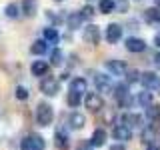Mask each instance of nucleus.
Here are the masks:
<instances>
[{"mask_svg": "<svg viewBox=\"0 0 160 150\" xmlns=\"http://www.w3.org/2000/svg\"><path fill=\"white\" fill-rule=\"evenodd\" d=\"M34 116H36L38 126H50L52 120H54V110L48 102H40L36 106V114H34Z\"/></svg>", "mask_w": 160, "mask_h": 150, "instance_id": "f257e3e1", "label": "nucleus"}, {"mask_svg": "<svg viewBox=\"0 0 160 150\" xmlns=\"http://www.w3.org/2000/svg\"><path fill=\"white\" fill-rule=\"evenodd\" d=\"M44 148H46V142H44V138L38 136V134H28V136L20 142V150H44Z\"/></svg>", "mask_w": 160, "mask_h": 150, "instance_id": "f03ea898", "label": "nucleus"}, {"mask_svg": "<svg viewBox=\"0 0 160 150\" xmlns=\"http://www.w3.org/2000/svg\"><path fill=\"white\" fill-rule=\"evenodd\" d=\"M40 90H42V94H46V96H56L60 92V82L54 76H46L40 82Z\"/></svg>", "mask_w": 160, "mask_h": 150, "instance_id": "7ed1b4c3", "label": "nucleus"}, {"mask_svg": "<svg viewBox=\"0 0 160 150\" xmlns=\"http://www.w3.org/2000/svg\"><path fill=\"white\" fill-rule=\"evenodd\" d=\"M84 104H86V108L90 110V112H100V110L104 108V100L96 92H88L86 98H84Z\"/></svg>", "mask_w": 160, "mask_h": 150, "instance_id": "20e7f679", "label": "nucleus"}, {"mask_svg": "<svg viewBox=\"0 0 160 150\" xmlns=\"http://www.w3.org/2000/svg\"><path fill=\"white\" fill-rule=\"evenodd\" d=\"M82 38H84V42L96 46V44L100 42V28L96 26V24H88V26L84 28V32H82Z\"/></svg>", "mask_w": 160, "mask_h": 150, "instance_id": "39448f33", "label": "nucleus"}, {"mask_svg": "<svg viewBox=\"0 0 160 150\" xmlns=\"http://www.w3.org/2000/svg\"><path fill=\"white\" fill-rule=\"evenodd\" d=\"M120 38H122V26L116 24V22L108 24V26H106V40L110 44H116Z\"/></svg>", "mask_w": 160, "mask_h": 150, "instance_id": "423d86ee", "label": "nucleus"}, {"mask_svg": "<svg viewBox=\"0 0 160 150\" xmlns=\"http://www.w3.org/2000/svg\"><path fill=\"white\" fill-rule=\"evenodd\" d=\"M126 50L128 52H144L146 50V42H144L142 38H136V36H130V38H126Z\"/></svg>", "mask_w": 160, "mask_h": 150, "instance_id": "0eeeda50", "label": "nucleus"}, {"mask_svg": "<svg viewBox=\"0 0 160 150\" xmlns=\"http://www.w3.org/2000/svg\"><path fill=\"white\" fill-rule=\"evenodd\" d=\"M112 136L114 140H120V142H126V140L132 138V130H130L128 126H124V124H116L112 130Z\"/></svg>", "mask_w": 160, "mask_h": 150, "instance_id": "6e6552de", "label": "nucleus"}, {"mask_svg": "<svg viewBox=\"0 0 160 150\" xmlns=\"http://www.w3.org/2000/svg\"><path fill=\"white\" fill-rule=\"evenodd\" d=\"M106 70L110 74H114V76H122L124 72H126V64L122 62V60H106Z\"/></svg>", "mask_w": 160, "mask_h": 150, "instance_id": "1a4fd4ad", "label": "nucleus"}, {"mask_svg": "<svg viewBox=\"0 0 160 150\" xmlns=\"http://www.w3.org/2000/svg\"><path fill=\"white\" fill-rule=\"evenodd\" d=\"M94 84H96V88L100 92H110V90H112V80H110V76H106V74H96V76H94Z\"/></svg>", "mask_w": 160, "mask_h": 150, "instance_id": "9d476101", "label": "nucleus"}, {"mask_svg": "<svg viewBox=\"0 0 160 150\" xmlns=\"http://www.w3.org/2000/svg\"><path fill=\"white\" fill-rule=\"evenodd\" d=\"M158 76L154 72H142L140 74V84H142L146 90H150V88H156L158 86Z\"/></svg>", "mask_w": 160, "mask_h": 150, "instance_id": "9b49d317", "label": "nucleus"}, {"mask_svg": "<svg viewBox=\"0 0 160 150\" xmlns=\"http://www.w3.org/2000/svg\"><path fill=\"white\" fill-rule=\"evenodd\" d=\"M48 68H50L48 62H44V60H34L32 66H30V72H32L34 76H48Z\"/></svg>", "mask_w": 160, "mask_h": 150, "instance_id": "f8f14e48", "label": "nucleus"}, {"mask_svg": "<svg viewBox=\"0 0 160 150\" xmlns=\"http://www.w3.org/2000/svg\"><path fill=\"white\" fill-rule=\"evenodd\" d=\"M70 92H76L78 96L86 94V92H88V82H86V78H74L72 82H70Z\"/></svg>", "mask_w": 160, "mask_h": 150, "instance_id": "ddd939ff", "label": "nucleus"}, {"mask_svg": "<svg viewBox=\"0 0 160 150\" xmlns=\"http://www.w3.org/2000/svg\"><path fill=\"white\" fill-rule=\"evenodd\" d=\"M142 18H144V22L146 24H156V22H160V8L156 6H150V8H146L144 10V14H142Z\"/></svg>", "mask_w": 160, "mask_h": 150, "instance_id": "4468645a", "label": "nucleus"}, {"mask_svg": "<svg viewBox=\"0 0 160 150\" xmlns=\"http://www.w3.org/2000/svg\"><path fill=\"white\" fill-rule=\"evenodd\" d=\"M90 144H92L94 148L104 146V144H106V130H104V128H96V130H94L92 138H90Z\"/></svg>", "mask_w": 160, "mask_h": 150, "instance_id": "2eb2a0df", "label": "nucleus"}, {"mask_svg": "<svg viewBox=\"0 0 160 150\" xmlns=\"http://www.w3.org/2000/svg\"><path fill=\"white\" fill-rule=\"evenodd\" d=\"M22 12H24V16H28V18L36 16V12H38V0H22Z\"/></svg>", "mask_w": 160, "mask_h": 150, "instance_id": "dca6fc26", "label": "nucleus"}, {"mask_svg": "<svg viewBox=\"0 0 160 150\" xmlns=\"http://www.w3.org/2000/svg\"><path fill=\"white\" fill-rule=\"evenodd\" d=\"M140 122H142V116H140V114L128 112V114H124V116H122V122H120V124L132 128V126H140Z\"/></svg>", "mask_w": 160, "mask_h": 150, "instance_id": "f3484780", "label": "nucleus"}, {"mask_svg": "<svg viewBox=\"0 0 160 150\" xmlns=\"http://www.w3.org/2000/svg\"><path fill=\"white\" fill-rule=\"evenodd\" d=\"M68 122H70V128L80 130V128H84V124H86V118H84V114H80V112H72L70 118H68Z\"/></svg>", "mask_w": 160, "mask_h": 150, "instance_id": "a211bd4d", "label": "nucleus"}, {"mask_svg": "<svg viewBox=\"0 0 160 150\" xmlns=\"http://www.w3.org/2000/svg\"><path fill=\"white\" fill-rule=\"evenodd\" d=\"M136 102H138L142 108H148V106H152V104H154V94L148 92V90H144V92H138Z\"/></svg>", "mask_w": 160, "mask_h": 150, "instance_id": "6ab92c4d", "label": "nucleus"}, {"mask_svg": "<svg viewBox=\"0 0 160 150\" xmlns=\"http://www.w3.org/2000/svg\"><path fill=\"white\" fill-rule=\"evenodd\" d=\"M54 144H56L58 150H66L68 148V134L64 132V130H56V134H54Z\"/></svg>", "mask_w": 160, "mask_h": 150, "instance_id": "aec40b11", "label": "nucleus"}, {"mask_svg": "<svg viewBox=\"0 0 160 150\" xmlns=\"http://www.w3.org/2000/svg\"><path fill=\"white\" fill-rule=\"evenodd\" d=\"M66 24H68L70 30L80 28V24H82V16H80V12H70L68 18H66Z\"/></svg>", "mask_w": 160, "mask_h": 150, "instance_id": "412c9836", "label": "nucleus"}, {"mask_svg": "<svg viewBox=\"0 0 160 150\" xmlns=\"http://www.w3.org/2000/svg\"><path fill=\"white\" fill-rule=\"evenodd\" d=\"M46 50H48V42H46V40H36V42L30 46V52L36 54V56H42Z\"/></svg>", "mask_w": 160, "mask_h": 150, "instance_id": "4be33fe9", "label": "nucleus"}, {"mask_svg": "<svg viewBox=\"0 0 160 150\" xmlns=\"http://www.w3.org/2000/svg\"><path fill=\"white\" fill-rule=\"evenodd\" d=\"M44 40H46V42H52V44H56L58 40H60V34H58V30L54 28V26H50V28H44Z\"/></svg>", "mask_w": 160, "mask_h": 150, "instance_id": "5701e85b", "label": "nucleus"}, {"mask_svg": "<svg viewBox=\"0 0 160 150\" xmlns=\"http://www.w3.org/2000/svg\"><path fill=\"white\" fill-rule=\"evenodd\" d=\"M62 62H64L62 50H60V48H54L52 52H50V64H52V66H60Z\"/></svg>", "mask_w": 160, "mask_h": 150, "instance_id": "b1692460", "label": "nucleus"}, {"mask_svg": "<svg viewBox=\"0 0 160 150\" xmlns=\"http://www.w3.org/2000/svg\"><path fill=\"white\" fill-rule=\"evenodd\" d=\"M114 96H116L118 102H120V100H124L126 96H130V92H128V84H118V86H114Z\"/></svg>", "mask_w": 160, "mask_h": 150, "instance_id": "393cba45", "label": "nucleus"}, {"mask_svg": "<svg viewBox=\"0 0 160 150\" xmlns=\"http://www.w3.org/2000/svg\"><path fill=\"white\" fill-rule=\"evenodd\" d=\"M98 10L102 14L114 12V0H100V2H98Z\"/></svg>", "mask_w": 160, "mask_h": 150, "instance_id": "a878e982", "label": "nucleus"}, {"mask_svg": "<svg viewBox=\"0 0 160 150\" xmlns=\"http://www.w3.org/2000/svg\"><path fill=\"white\" fill-rule=\"evenodd\" d=\"M146 116L150 120H158L160 118V106H158V104H152V106L146 108Z\"/></svg>", "mask_w": 160, "mask_h": 150, "instance_id": "bb28decb", "label": "nucleus"}, {"mask_svg": "<svg viewBox=\"0 0 160 150\" xmlns=\"http://www.w3.org/2000/svg\"><path fill=\"white\" fill-rule=\"evenodd\" d=\"M154 136H156V132H154V128L152 126H148V128H144L142 130V140H144V142H152V140H154Z\"/></svg>", "mask_w": 160, "mask_h": 150, "instance_id": "cd10ccee", "label": "nucleus"}, {"mask_svg": "<svg viewBox=\"0 0 160 150\" xmlns=\"http://www.w3.org/2000/svg\"><path fill=\"white\" fill-rule=\"evenodd\" d=\"M128 8H130L128 0H116L114 2V10H118V12H128Z\"/></svg>", "mask_w": 160, "mask_h": 150, "instance_id": "c85d7f7f", "label": "nucleus"}, {"mask_svg": "<svg viewBox=\"0 0 160 150\" xmlns=\"http://www.w3.org/2000/svg\"><path fill=\"white\" fill-rule=\"evenodd\" d=\"M4 14H6L8 18H18V6L16 4H8V6L4 8Z\"/></svg>", "mask_w": 160, "mask_h": 150, "instance_id": "c756f323", "label": "nucleus"}, {"mask_svg": "<svg viewBox=\"0 0 160 150\" xmlns=\"http://www.w3.org/2000/svg\"><path fill=\"white\" fill-rule=\"evenodd\" d=\"M80 16H82V20H90V18L94 16V8L90 6V4H86V6L80 10Z\"/></svg>", "mask_w": 160, "mask_h": 150, "instance_id": "7c9ffc66", "label": "nucleus"}, {"mask_svg": "<svg viewBox=\"0 0 160 150\" xmlns=\"http://www.w3.org/2000/svg\"><path fill=\"white\" fill-rule=\"evenodd\" d=\"M78 104H80V96L76 92H68V106L70 108H78Z\"/></svg>", "mask_w": 160, "mask_h": 150, "instance_id": "2f4dec72", "label": "nucleus"}, {"mask_svg": "<svg viewBox=\"0 0 160 150\" xmlns=\"http://www.w3.org/2000/svg\"><path fill=\"white\" fill-rule=\"evenodd\" d=\"M16 98H18V100H26V98H28V88L18 86V88H16Z\"/></svg>", "mask_w": 160, "mask_h": 150, "instance_id": "473e14b6", "label": "nucleus"}, {"mask_svg": "<svg viewBox=\"0 0 160 150\" xmlns=\"http://www.w3.org/2000/svg\"><path fill=\"white\" fill-rule=\"evenodd\" d=\"M76 150H94V146L90 144V140H80L78 146H76Z\"/></svg>", "mask_w": 160, "mask_h": 150, "instance_id": "72a5a7b5", "label": "nucleus"}, {"mask_svg": "<svg viewBox=\"0 0 160 150\" xmlns=\"http://www.w3.org/2000/svg\"><path fill=\"white\" fill-rule=\"evenodd\" d=\"M138 80H140V72H138V70H130V72H128V84L138 82Z\"/></svg>", "mask_w": 160, "mask_h": 150, "instance_id": "f704fd0d", "label": "nucleus"}, {"mask_svg": "<svg viewBox=\"0 0 160 150\" xmlns=\"http://www.w3.org/2000/svg\"><path fill=\"white\" fill-rule=\"evenodd\" d=\"M46 16H48L50 20H52V22H54V24H60V22H62V16H60V14H58V16H56V14H52V12H48V14H46Z\"/></svg>", "mask_w": 160, "mask_h": 150, "instance_id": "c9c22d12", "label": "nucleus"}, {"mask_svg": "<svg viewBox=\"0 0 160 150\" xmlns=\"http://www.w3.org/2000/svg\"><path fill=\"white\" fill-rule=\"evenodd\" d=\"M152 60H154V66H156V68L160 70V52L154 54V58H152Z\"/></svg>", "mask_w": 160, "mask_h": 150, "instance_id": "e433bc0d", "label": "nucleus"}, {"mask_svg": "<svg viewBox=\"0 0 160 150\" xmlns=\"http://www.w3.org/2000/svg\"><path fill=\"white\" fill-rule=\"evenodd\" d=\"M110 150H124V144H122V142H118V144H112V146H110Z\"/></svg>", "mask_w": 160, "mask_h": 150, "instance_id": "4c0bfd02", "label": "nucleus"}, {"mask_svg": "<svg viewBox=\"0 0 160 150\" xmlns=\"http://www.w3.org/2000/svg\"><path fill=\"white\" fill-rule=\"evenodd\" d=\"M154 44L160 48V34H156V36H154Z\"/></svg>", "mask_w": 160, "mask_h": 150, "instance_id": "58836bf2", "label": "nucleus"}, {"mask_svg": "<svg viewBox=\"0 0 160 150\" xmlns=\"http://www.w3.org/2000/svg\"><path fill=\"white\" fill-rule=\"evenodd\" d=\"M152 128H154V132H158V134H160V122L156 124V126H154V124H152Z\"/></svg>", "mask_w": 160, "mask_h": 150, "instance_id": "ea45409f", "label": "nucleus"}, {"mask_svg": "<svg viewBox=\"0 0 160 150\" xmlns=\"http://www.w3.org/2000/svg\"><path fill=\"white\" fill-rule=\"evenodd\" d=\"M148 150H160L158 146H148Z\"/></svg>", "mask_w": 160, "mask_h": 150, "instance_id": "a19ab883", "label": "nucleus"}, {"mask_svg": "<svg viewBox=\"0 0 160 150\" xmlns=\"http://www.w3.org/2000/svg\"><path fill=\"white\" fill-rule=\"evenodd\" d=\"M154 4H156V6L160 8V0H154Z\"/></svg>", "mask_w": 160, "mask_h": 150, "instance_id": "79ce46f5", "label": "nucleus"}, {"mask_svg": "<svg viewBox=\"0 0 160 150\" xmlns=\"http://www.w3.org/2000/svg\"><path fill=\"white\" fill-rule=\"evenodd\" d=\"M156 88H158V92H160V80H158V86H156Z\"/></svg>", "mask_w": 160, "mask_h": 150, "instance_id": "37998d69", "label": "nucleus"}, {"mask_svg": "<svg viewBox=\"0 0 160 150\" xmlns=\"http://www.w3.org/2000/svg\"><path fill=\"white\" fill-rule=\"evenodd\" d=\"M56 2H62V0H56Z\"/></svg>", "mask_w": 160, "mask_h": 150, "instance_id": "c03bdc74", "label": "nucleus"}, {"mask_svg": "<svg viewBox=\"0 0 160 150\" xmlns=\"http://www.w3.org/2000/svg\"><path fill=\"white\" fill-rule=\"evenodd\" d=\"M136 2H138V0H136Z\"/></svg>", "mask_w": 160, "mask_h": 150, "instance_id": "a18cd8bd", "label": "nucleus"}]
</instances>
